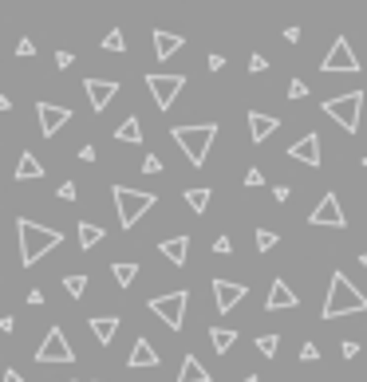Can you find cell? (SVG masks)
Segmentation results:
<instances>
[{
	"mask_svg": "<svg viewBox=\"0 0 367 382\" xmlns=\"http://www.w3.org/2000/svg\"><path fill=\"white\" fill-rule=\"evenodd\" d=\"M356 312H367V296L343 276V272H332L328 299H324V307H320V315H324V319H340V315H356Z\"/></svg>",
	"mask_w": 367,
	"mask_h": 382,
	"instance_id": "1",
	"label": "cell"
},
{
	"mask_svg": "<svg viewBox=\"0 0 367 382\" xmlns=\"http://www.w3.org/2000/svg\"><path fill=\"white\" fill-rule=\"evenodd\" d=\"M16 233H20V264H36L43 253H51V248L63 240V233L60 229H43V225H36V221H28V217H20L16 221Z\"/></svg>",
	"mask_w": 367,
	"mask_h": 382,
	"instance_id": "2",
	"label": "cell"
},
{
	"mask_svg": "<svg viewBox=\"0 0 367 382\" xmlns=\"http://www.w3.org/2000/svg\"><path fill=\"white\" fill-rule=\"evenodd\" d=\"M170 138L186 150V158L194 161V166H202L205 154H210V146H214V138H217V122H202V127H174Z\"/></svg>",
	"mask_w": 367,
	"mask_h": 382,
	"instance_id": "3",
	"label": "cell"
},
{
	"mask_svg": "<svg viewBox=\"0 0 367 382\" xmlns=\"http://www.w3.org/2000/svg\"><path fill=\"white\" fill-rule=\"evenodd\" d=\"M111 197H115V205H119V225L123 229H135V221L154 205V193H138V189H127V186H115Z\"/></svg>",
	"mask_w": 367,
	"mask_h": 382,
	"instance_id": "4",
	"label": "cell"
},
{
	"mask_svg": "<svg viewBox=\"0 0 367 382\" xmlns=\"http://www.w3.org/2000/svg\"><path fill=\"white\" fill-rule=\"evenodd\" d=\"M359 107H363V91H348V95H336V99L324 102V115L336 119L348 134L359 130Z\"/></svg>",
	"mask_w": 367,
	"mask_h": 382,
	"instance_id": "5",
	"label": "cell"
},
{
	"mask_svg": "<svg viewBox=\"0 0 367 382\" xmlns=\"http://www.w3.org/2000/svg\"><path fill=\"white\" fill-rule=\"evenodd\" d=\"M186 299H190V292H166V296H154L150 299V312L158 315V319L170 327V331H182V323H186Z\"/></svg>",
	"mask_w": 367,
	"mask_h": 382,
	"instance_id": "6",
	"label": "cell"
},
{
	"mask_svg": "<svg viewBox=\"0 0 367 382\" xmlns=\"http://www.w3.org/2000/svg\"><path fill=\"white\" fill-rule=\"evenodd\" d=\"M320 71H324V75H340V71H343V75H356V71H359V60H356V51H351L348 36H340V40L328 48Z\"/></svg>",
	"mask_w": 367,
	"mask_h": 382,
	"instance_id": "7",
	"label": "cell"
},
{
	"mask_svg": "<svg viewBox=\"0 0 367 382\" xmlns=\"http://www.w3.org/2000/svg\"><path fill=\"white\" fill-rule=\"evenodd\" d=\"M146 87H150L158 111H170L174 99L182 95V87H186V75H162V71H154V75H146Z\"/></svg>",
	"mask_w": 367,
	"mask_h": 382,
	"instance_id": "8",
	"label": "cell"
},
{
	"mask_svg": "<svg viewBox=\"0 0 367 382\" xmlns=\"http://www.w3.org/2000/svg\"><path fill=\"white\" fill-rule=\"evenodd\" d=\"M76 359V351H71L68 335L60 331V327H51L48 335H43L40 351H36V363H71Z\"/></svg>",
	"mask_w": 367,
	"mask_h": 382,
	"instance_id": "9",
	"label": "cell"
},
{
	"mask_svg": "<svg viewBox=\"0 0 367 382\" xmlns=\"http://www.w3.org/2000/svg\"><path fill=\"white\" fill-rule=\"evenodd\" d=\"M36 119H40V130H43V138H51V134H60L63 127H68V119H71V111L68 107H60V102H36Z\"/></svg>",
	"mask_w": 367,
	"mask_h": 382,
	"instance_id": "10",
	"label": "cell"
},
{
	"mask_svg": "<svg viewBox=\"0 0 367 382\" xmlns=\"http://www.w3.org/2000/svg\"><path fill=\"white\" fill-rule=\"evenodd\" d=\"M308 221H312V225H332V229H343V225H348V217H343L336 193H328V197H320V205L312 209V217H308Z\"/></svg>",
	"mask_w": 367,
	"mask_h": 382,
	"instance_id": "11",
	"label": "cell"
},
{
	"mask_svg": "<svg viewBox=\"0 0 367 382\" xmlns=\"http://www.w3.org/2000/svg\"><path fill=\"white\" fill-rule=\"evenodd\" d=\"M249 296L245 284H229V280H214V299H217V312H233L241 299Z\"/></svg>",
	"mask_w": 367,
	"mask_h": 382,
	"instance_id": "12",
	"label": "cell"
},
{
	"mask_svg": "<svg viewBox=\"0 0 367 382\" xmlns=\"http://www.w3.org/2000/svg\"><path fill=\"white\" fill-rule=\"evenodd\" d=\"M119 95L115 79H87V99H91V111H107V102Z\"/></svg>",
	"mask_w": 367,
	"mask_h": 382,
	"instance_id": "13",
	"label": "cell"
},
{
	"mask_svg": "<svg viewBox=\"0 0 367 382\" xmlns=\"http://www.w3.org/2000/svg\"><path fill=\"white\" fill-rule=\"evenodd\" d=\"M292 161H304V166H320V134H304L300 142L289 146Z\"/></svg>",
	"mask_w": 367,
	"mask_h": 382,
	"instance_id": "14",
	"label": "cell"
},
{
	"mask_svg": "<svg viewBox=\"0 0 367 382\" xmlns=\"http://www.w3.org/2000/svg\"><path fill=\"white\" fill-rule=\"evenodd\" d=\"M265 307H269V312H289V307H300V299H296V292H292L284 280H273Z\"/></svg>",
	"mask_w": 367,
	"mask_h": 382,
	"instance_id": "15",
	"label": "cell"
},
{
	"mask_svg": "<svg viewBox=\"0 0 367 382\" xmlns=\"http://www.w3.org/2000/svg\"><path fill=\"white\" fill-rule=\"evenodd\" d=\"M158 253H162L174 268H182V264H186V256H190V237H186V233H178V237H166L162 245H158Z\"/></svg>",
	"mask_w": 367,
	"mask_h": 382,
	"instance_id": "16",
	"label": "cell"
},
{
	"mask_svg": "<svg viewBox=\"0 0 367 382\" xmlns=\"http://www.w3.org/2000/svg\"><path fill=\"white\" fill-rule=\"evenodd\" d=\"M281 127V122L273 119V115H261V111H249V134H253V142H265L273 130Z\"/></svg>",
	"mask_w": 367,
	"mask_h": 382,
	"instance_id": "17",
	"label": "cell"
},
{
	"mask_svg": "<svg viewBox=\"0 0 367 382\" xmlns=\"http://www.w3.org/2000/svg\"><path fill=\"white\" fill-rule=\"evenodd\" d=\"M174 382H210V371H205L202 363H197V355H186L178 366V378Z\"/></svg>",
	"mask_w": 367,
	"mask_h": 382,
	"instance_id": "18",
	"label": "cell"
},
{
	"mask_svg": "<svg viewBox=\"0 0 367 382\" xmlns=\"http://www.w3.org/2000/svg\"><path fill=\"white\" fill-rule=\"evenodd\" d=\"M182 36H170V32H154V55L158 60H170L174 51H182Z\"/></svg>",
	"mask_w": 367,
	"mask_h": 382,
	"instance_id": "19",
	"label": "cell"
},
{
	"mask_svg": "<svg viewBox=\"0 0 367 382\" xmlns=\"http://www.w3.org/2000/svg\"><path fill=\"white\" fill-rule=\"evenodd\" d=\"M130 366H158V351L150 347L146 339H135V347H130Z\"/></svg>",
	"mask_w": 367,
	"mask_h": 382,
	"instance_id": "20",
	"label": "cell"
},
{
	"mask_svg": "<svg viewBox=\"0 0 367 382\" xmlns=\"http://www.w3.org/2000/svg\"><path fill=\"white\" fill-rule=\"evenodd\" d=\"M16 181H36V178H43V166L36 161V154H20V161H16V174H12Z\"/></svg>",
	"mask_w": 367,
	"mask_h": 382,
	"instance_id": "21",
	"label": "cell"
},
{
	"mask_svg": "<svg viewBox=\"0 0 367 382\" xmlns=\"http://www.w3.org/2000/svg\"><path fill=\"white\" fill-rule=\"evenodd\" d=\"M91 331H95V339H99V343H111L115 331H119V319H115V315H107V319H103V315H95V319H91Z\"/></svg>",
	"mask_w": 367,
	"mask_h": 382,
	"instance_id": "22",
	"label": "cell"
},
{
	"mask_svg": "<svg viewBox=\"0 0 367 382\" xmlns=\"http://www.w3.org/2000/svg\"><path fill=\"white\" fill-rule=\"evenodd\" d=\"M210 343H214L217 355H225V351L237 343V331H229V327H210Z\"/></svg>",
	"mask_w": 367,
	"mask_h": 382,
	"instance_id": "23",
	"label": "cell"
},
{
	"mask_svg": "<svg viewBox=\"0 0 367 382\" xmlns=\"http://www.w3.org/2000/svg\"><path fill=\"white\" fill-rule=\"evenodd\" d=\"M111 272H115V284H119V288H130V284H135V276H138V264L119 260V264H111Z\"/></svg>",
	"mask_w": 367,
	"mask_h": 382,
	"instance_id": "24",
	"label": "cell"
},
{
	"mask_svg": "<svg viewBox=\"0 0 367 382\" xmlns=\"http://www.w3.org/2000/svg\"><path fill=\"white\" fill-rule=\"evenodd\" d=\"M115 138H119V142H143V127H138V119H135V115H130L127 122H119Z\"/></svg>",
	"mask_w": 367,
	"mask_h": 382,
	"instance_id": "25",
	"label": "cell"
},
{
	"mask_svg": "<svg viewBox=\"0 0 367 382\" xmlns=\"http://www.w3.org/2000/svg\"><path fill=\"white\" fill-rule=\"evenodd\" d=\"M103 237H107V233H103L99 225H87V221L79 225V248H95Z\"/></svg>",
	"mask_w": 367,
	"mask_h": 382,
	"instance_id": "26",
	"label": "cell"
},
{
	"mask_svg": "<svg viewBox=\"0 0 367 382\" xmlns=\"http://www.w3.org/2000/svg\"><path fill=\"white\" fill-rule=\"evenodd\" d=\"M210 197H214V193H210V189H186V205H190V209H194V213H205V209H210Z\"/></svg>",
	"mask_w": 367,
	"mask_h": 382,
	"instance_id": "27",
	"label": "cell"
},
{
	"mask_svg": "<svg viewBox=\"0 0 367 382\" xmlns=\"http://www.w3.org/2000/svg\"><path fill=\"white\" fill-rule=\"evenodd\" d=\"M276 347H281V335H276V331H265V335H257V351H261V355H265V359H273V355H276Z\"/></svg>",
	"mask_w": 367,
	"mask_h": 382,
	"instance_id": "28",
	"label": "cell"
},
{
	"mask_svg": "<svg viewBox=\"0 0 367 382\" xmlns=\"http://www.w3.org/2000/svg\"><path fill=\"white\" fill-rule=\"evenodd\" d=\"M103 48H107V51H127V40H123L119 28H111V32L103 36Z\"/></svg>",
	"mask_w": 367,
	"mask_h": 382,
	"instance_id": "29",
	"label": "cell"
},
{
	"mask_svg": "<svg viewBox=\"0 0 367 382\" xmlns=\"http://www.w3.org/2000/svg\"><path fill=\"white\" fill-rule=\"evenodd\" d=\"M276 233L273 229H257V248H261V253H269V248H276Z\"/></svg>",
	"mask_w": 367,
	"mask_h": 382,
	"instance_id": "30",
	"label": "cell"
},
{
	"mask_svg": "<svg viewBox=\"0 0 367 382\" xmlns=\"http://www.w3.org/2000/svg\"><path fill=\"white\" fill-rule=\"evenodd\" d=\"M63 288H68L71 292V296H83V292H87V276H79V272H76V276H68V280H63Z\"/></svg>",
	"mask_w": 367,
	"mask_h": 382,
	"instance_id": "31",
	"label": "cell"
},
{
	"mask_svg": "<svg viewBox=\"0 0 367 382\" xmlns=\"http://www.w3.org/2000/svg\"><path fill=\"white\" fill-rule=\"evenodd\" d=\"M316 359H320L316 343H304V347H300V363H316Z\"/></svg>",
	"mask_w": 367,
	"mask_h": 382,
	"instance_id": "32",
	"label": "cell"
},
{
	"mask_svg": "<svg viewBox=\"0 0 367 382\" xmlns=\"http://www.w3.org/2000/svg\"><path fill=\"white\" fill-rule=\"evenodd\" d=\"M261 181H265V174L257 170V166H249V170H245V186H249V189H257Z\"/></svg>",
	"mask_w": 367,
	"mask_h": 382,
	"instance_id": "33",
	"label": "cell"
},
{
	"mask_svg": "<svg viewBox=\"0 0 367 382\" xmlns=\"http://www.w3.org/2000/svg\"><path fill=\"white\" fill-rule=\"evenodd\" d=\"M308 95V83H300V79H292L289 83V99H304Z\"/></svg>",
	"mask_w": 367,
	"mask_h": 382,
	"instance_id": "34",
	"label": "cell"
},
{
	"mask_svg": "<svg viewBox=\"0 0 367 382\" xmlns=\"http://www.w3.org/2000/svg\"><path fill=\"white\" fill-rule=\"evenodd\" d=\"M143 170H146V174H162V161L154 158V154H146V161H143Z\"/></svg>",
	"mask_w": 367,
	"mask_h": 382,
	"instance_id": "35",
	"label": "cell"
},
{
	"mask_svg": "<svg viewBox=\"0 0 367 382\" xmlns=\"http://www.w3.org/2000/svg\"><path fill=\"white\" fill-rule=\"evenodd\" d=\"M16 55H24V60H28V55H36V43L32 40H20L16 43Z\"/></svg>",
	"mask_w": 367,
	"mask_h": 382,
	"instance_id": "36",
	"label": "cell"
},
{
	"mask_svg": "<svg viewBox=\"0 0 367 382\" xmlns=\"http://www.w3.org/2000/svg\"><path fill=\"white\" fill-rule=\"evenodd\" d=\"M214 253H222V256L233 253V240H229V237H217V240H214Z\"/></svg>",
	"mask_w": 367,
	"mask_h": 382,
	"instance_id": "37",
	"label": "cell"
},
{
	"mask_svg": "<svg viewBox=\"0 0 367 382\" xmlns=\"http://www.w3.org/2000/svg\"><path fill=\"white\" fill-rule=\"evenodd\" d=\"M60 197H63V201H76V181H63V186H60Z\"/></svg>",
	"mask_w": 367,
	"mask_h": 382,
	"instance_id": "38",
	"label": "cell"
},
{
	"mask_svg": "<svg viewBox=\"0 0 367 382\" xmlns=\"http://www.w3.org/2000/svg\"><path fill=\"white\" fill-rule=\"evenodd\" d=\"M340 355H343V359H356V355H359V343H351V339H348V343L340 347Z\"/></svg>",
	"mask_w": 367,
	"mask_h": 382,
	"instance_id": "39",
	"label": "cell"
},
{
	"mask_svg": "<svg viewBox=\"0 0 367 382\" xmlns=\"http://www.w3.org/2000/svg\"><path fill=\"white\" fill-rule=\"evenodd\" d=\"M0 331H16V319H12V315H0Z\"/></svg>",
	"mask_w": 367,
	"mask_h": 382,
	"instance_id": "40",
	"label": "cell"
},
{
	"mask_svg": "<svg viewBox=\"0 0 367 382\" xmlns=\"http://www.w3.org/2000/svg\"><path fill=\"white\" fill-rule=\"evenodd\" d=\"M269 63H265V55H253V60H249V71H265Z\"/></svg>",
	"mask_w": 367,
	"mask_h": 382,
	"instance_id": "41",
	"label": "cell"
},
{
	"mask_svg": "<svg viewBox=\"0 0 367 382\" xmlns=\"http://www.w3.org/2000/svg\"><path fill=\"white\" fill-rule=\"evenodd\" d=\"M28 304L40 307V304H43V292H40V288H32V292H28Z\"/></svg>",
	"mask_w": 367,
	"mask_h": 382,
	"instance_id": "42",
	"label": "cell"
},
{
	"mask_svg": "<svg viewBox=\"0 0 367 382\" xmlns=\"http://www.w3.org/2000/svg\"><path fill=\"white\" fill-rule=\"evenodd\" d=\"M56 68H71V51H60V55H56Z\"/></svg>",
	"mask_w": 367,
	"mask_h": 382,
	"instance_id": "43",
	"label": "cell"
},
{
	"mask_svg": "<svg viewBox=\"0 0 367 382\" xmlns=\"http://www.w3.org/2000/svg\"><path fill=\"white\" fill-rule=\"evenodd\" d=\"M225 68V55H210V71H222Z\"/></svg>",
	"mask_w": 367,
	"mask_h": 382,
	"instance_id": "44",
	"label": "cell"
},
{
	"mask_svg": "<svg viewBox=\"0 0 367 382\" xmlns=\"http://www.w3.org/2000/svg\"><path fill=\"white\" fill-rule=\"evenodd\" d=\"M4 382H24V374H20V371H4Z\"/></svg>",
	"mask_w": 367,
	"mask_h": 382,
	"instance_id": "45",
	"label": "cell"
},
{
	"mask_svg": "<svg viewBox=\"0 0 367 382\" xmlns=\"http://www.w3.org/2000/svg\"><path fill=\"white\" fill-rule=\"evenodd\" d=\"M241 382H257V374H249V378H241Z\"/></svg>",
	"mask_w": 367,
	"mask_h": 382,
	"instance_id": "46",
	"label": "cell"
},
{
	"mask_svg": "<svg viewBox=\"0 0 367 382\" xmlns=\"http://www.w3.org/2000/svg\"><path fill=\"white\" fill-rule=\"evenodd\" d=\"M359 264H363V268H367V253H363V256H359Z\"/></svg>",
	"mask_w": 367,
	"mask_h": 382,
	"instance_id": "47",
	"label": "cell"
},
{
	"mask_svg": "<svg viewBox=\"0 0 367 382\" xmlns=\"http://www.w3.org/2000/svg\"><path fill=\"white\" fill-rule=\"evenodd\" d=\"M363 170H367V158H363Z\"/></svg>",
	"mask_w": 367,
	"mask_h": 382,
	"instance_id": "48",
	"label": "cell"
}]
</instances>
